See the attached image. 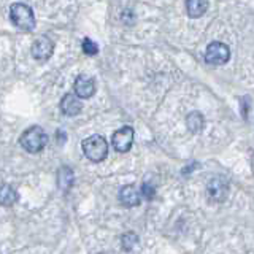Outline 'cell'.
<instances>
[{"mask_svg":"<svg viewBox=\"0 0 254 254\" xmlns=\"http://www.w3.org/2000/svg\"><path fill=\"white\" fill-rule=\"evenodd\" d=\"M19 143L26 151L35 154V153H40V151L48 145V135L40 126H32L27 130L22 132Z\"/></svg>","mask_w":254,"mask_h":254,"instance_id":"obj_1","label":"cell"},{"mask_svg":"<svg viewBox=\"0 0 254 254\" xmlns=\"http://www.w3.org/2000/svg\"><path fill=\"white\" fill-rule=\"evenodd\" d=\"M81 146L84 151V156L94 164L102 162L108 154V143L102 135H91V137L84 138Z\"/></svg>","mask_w":254,"mask_h":254,"instance_id":"obj_2","label":"cell"},{"mask_svg":"<svg viewBox=\"0 0 254 254\" xmlns=\"http://www.w3.org/2000/svg\"><path fill=\"white\" fill-rule=\"evenodd\" d=\"M10 19L21 30H34L35 27L34 11L26 3H13L10 8Z\"/></svg>","mask_w":254,"mask_h":254,"instance_id":"obj_3","label":"cell"},{"mask_svg":"<svg viewBox=\"0 0 254 254\" xmlns=\"http://www.w3.org/2000/svg\"><path fill=\"white\" fill-rule=\"evenodd\" d=\"M230 59V50L222 42H211L205 50V61L211 65H222Z\"/></svg>","mask_w":254,"mask_h":254,"instance_id":"obj_4","label":"cell"},{"mask_svg":"<svg viewBox=\"0 0 254 254\" xmlns=\"http://www.w3.org/2000/svg\"><path fill=\"white\" fill-rule=\"evenodd\" d=\"M133 143V129L129 126L121 127L119 130L113 133V138H111V145L119 153H127L132 148Z\"/></svg>","mask_w":254,"mask_h":254,"instance_id":"obj_5","label":"cell"},{"mask_svg":"<svg viewBox=\"0 0 254 254\" xmlns=\"http://www.w3.org/2000/svg\"><path fill=\"white\" fill-rule=\"evenodd\" d=\"M53 50H54L53 42L45 35L37 38L30 46L32 58H34L35 61H40V62H46L48 59H50L53 56Z\"/></svg>","mask_w":254,"mask_h":254,"instance_id":"obj_6","label":"cell"},{"mask_svg":"<svg viewBox=\"0 0 254 254\" xmlns=\"http://www.w3.org/2000/svg\"><path fill=\"white\" fill-rule=\"evenodd\" d=\"M73 87L75 95L78 99H89L95 92V81L89 75H78L73 83Z\"/></svg>","mask_w":254,"mask_h":254,"instance_id":"obj_7","label":"cell"},{"mask_svg":"<svg viewBox=\"0 0 254 254\" xmlns=\"http://www.w3.org/2000/svg\"><path fill=\"white\" fill-rule=\"evenodd\" d=\"M206 192H208V197L213 202H222L229 194V185L224 178H213L210 181L208 188H206Z\"/></svg>","mask_w":254,"mask_h":254,"instance_id":"obj_8","label":"cell"},{"mask_svg":"<svg viewBox=\"0 0 254 254\" xmlns=\"http://www.w3.org/2000/svg\"><path fill=\"white\" fill-rule=\"evenodd\" d=\"M83 108V103L75 94H65L61 100V110L65 116H76Z\"/></svg>","mask_w":254,"mask_h":254,"instance_id":"obj_9","label":"cell"},{"mask_svg":"<svg viewBox=\"0 0 254 254\" xmlns=\"http://www.w3.org/2000/svg\"><path fill=\"white\" fill-rule=\"evenodd\" d=\"M119 200H121L123 205H126V206H137L141 200L140 190L133 185H127L119 190Z\"/></svg>","mask_w":254,"mask_h":254,"instance_id":"obj_10","label":"cell"},{"mask_svg":"<svg viewBox=\"0 0 254 254\" xmlns=\"http://www.w3.org/2000/svg\"><path fill=\"white\" fill-rule=\"evenodd\" d=\"M73 180H75V175L71 172L70 167H61L59 172H58V186L61 190L67 192V190L71 188L73 185Z\"/></svg>","mask_w":254,"mask_h":254,"instance_id":"obj_11","label":"cell"},{"mask_svg":"<svg viewBox=\"0 0 254 254\" xmlns=\"http://www.w3.org/2000/svg\"><path fill=\"white\" fill-rule=\"evenodd\" d=\"M208 3L205 0H188L186 2V11L190 18H200L205 14Z\"/></svg>","mask_w":254,"mask_h":254,"instance_id":"obj_12","label":"cell"},{"mask_svg":"<svg viewBox=\"0 0 254 254\" xmlns=\"http://www.w3.org/2000/svg\"><path fill=\"white\" fill-rule=\"evenodd\" d=\"M18 200V192L10 185L0 186V205L2 206H11Z\"/></svg>","mask_w":254,"mask_h":254,"instance_id":"obj_13","label":"cell"},{"mask_svg":"<svg viewBox=\"0 0 254 254\" xmlns=\"http://www.w3.org/2000/svg\"><path fill=\"white\" fill-rule=\"evenodd\" d=\"M186 126H188V129L192 133L200 132L203 129V126H205L203 115L198 113V111H192V113H189L188 118H186Z\"/></svg>","mask_w":254,"mask_h":254,"instance_id":"obj_14","label":"cell"},{"mask_svg":"<svg viewBox=\"0 0 254 254\" xmlns=\"http://www.w3.org/2000/svg\"><path fill=\"white\" fill-rule=\"evenodd\" d=\"M121 243H123V248H124L126 251H132V250H133V246L138 243V237H137V234H133V232L124 234Z\"/></svg>","mask_w":254,"mask_h":254,"instance_id":"obj_15","label":"cell"},{"mask_svg":"<svg viewBox=\"0 0 254 254\" xmlns=\"http://www.w3.org/2000/svg\"><path fill=\"white\" fill-rule=\"evenodd\" d=\"M83 51L87 56H95V54L99 53V46L95 45L91 38H84L83 40Z\"/></svg>","mask_w":254,"mask_h":254,"instance_id":"obj_16","label":"cell"},{"mask_svg":"<svg viewBox=\"0 0 254 254\" xmlns=\"http://www.w3.org/2000/svg\"><path fill=\"white\" fill-rule=\"evenodd\" d=\"M140 197L146 198V200H151V198L154 197V186H151L149 183H143V186H141V192H140Z\"/></svg>","mask_w":254,"mask_h":254,"instance_id":"obj_17","label":"cell"}]
</instances>
